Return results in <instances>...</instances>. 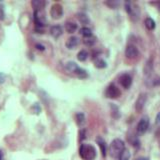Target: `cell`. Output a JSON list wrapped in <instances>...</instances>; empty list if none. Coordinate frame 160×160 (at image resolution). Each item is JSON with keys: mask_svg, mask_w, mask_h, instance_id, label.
<instances>
[{"mask_svg": "<svg viewBox=\"0 0 160 160\" xmlns=\"http://www.w3.org/2000/svg\"><path fill=\"white\" fill-rule=\"evenodd\" d=\"M125 149V144L123 140L116 138L111 142L110 146H109V154L113 158H119L120 154L123 152V150Z\"/></svg>", "mask_w": 160, "mask_h": 160, "instance_id": "1", "label": "cell"}, {"mask_svg": "<svg viewBox=\"0 0 160 160\" xmlns=\"http://www.w3.org/2000/svg\"><path fill=\"white\" fill-rule=\"evenodd\" d=\"M79 154L84 160H93L96 156V150L90 144H82L79 148Z\"/></svg>", "mask_w": 160, "mask_h": 160, "instance_id": "2", "label": "cell"}, {"mask_svg": "<svg viewBox=\"0 0 160 160\" xmlns=\"http://www.w3.org/2000/svg\"><path fill=\"white\" fill-rule=\"evenodd\" d=\"M50 15L54 20L60 19L63 16V7L58 3L53 4L50 8Z\"/></svg>", "mask_w": 160, "mask_h": 160, "instance_id": "3", "label": "cell"}, {"mask_svg": "<svg viewBox=\"0 0 160 160\" xmlns=\"http://www.w3.org/2000/svg\"><path fill=\"white\" fill-rule=\"evenodd\" d=\"M105 95H106V97H108L110 99H116L120 96V90L114 85V84H110V85L107 87V89H106Z\"/></svg>", "mask_w": 160, "mask_h": 160, "instance_id": "4", "label": "cell"}, {"mask_svg": "<svg viewBox=\"0 0 160 160\" xmlns=\"http://www.w3.org/2000/svg\"><path fill=\"white\" fill-rule=\"evenodd\" d=\"M34 20L38 27H42V26H45L47 24V20H46V17L42 10L34 11Z\"/></svg>", "mask_w": 160, "mask_h": 160, "instance_id": "5", "label": "cell"}, {"mask_svg": "<svg viewBox=\"0 0 160 160\" xmlns=\"http://www.w3.org/2000/svg\"><path fill=\"white\" fill-rule=\"evenodd\" d=\"M138 55H139V51L134 45H128L125 49V56L129 59H135Z\"/></svg>", "mask_w": 160, "mask_h": 160, "instance_id": "6", "label": "cell"}, {"mask_svg": "<svg viewBox=\"0 0 160 160\" xmlns=\"http://www.w3.org/2000/svg\"><path fill=\"white\" fill-rule=\"evenodd\" d=\"M146 100H147V95L145 93H141L138 96L136 102H135V109H136V111H138V112L142 111V109L145 106V103H146Z\"/></svg>", "mask_w": 160, "mask_h": 160, "instance_id": "7", "label": "cell"}, {"mask_svg": "<svg viewBox=\"0 0 160 160\" xmlns=\"http://www.w3.org/2000/svg\"><path fill=\"white\" fill-rule=\"evenodd\" d=\"M149 127V118L148 117H142L137 124V131L139 133H144Z\"/></svg>", "mask_w": 160, "mask_h": 160, "instance_id": "8", "label": "cell"}, {"mask_svg": "<svg viewBox=\"0 0 160 160\" xmlns=\"http://www.w3.org/2000/svg\"><path fill=\"white\" fill-rule=\"evenodd\" d=\"M119 81H120V84L124 87L125 89H128L132 84V78H131V76H130L129 74L121 75Z\"/></svg>", "mask_w": 160, "mask_h": 160, "instance_id": "9", "label": "cell"}, {"mask_svg": "<svg viewBox=\"0 0 160 160\" xmlns=\"http://www.w3.org/2000/svg\"><path fill=\"white\" fill-rule=\"evenodd\" d=\"M62 33H63V29L60 25H53L50 27V34H51L52 37L58 38L62 35Z\"/></svg>", "mask_w": 160, "mask_h": 160, "instance_id": "10", "label": "cell"}, {"mask_svg": "<svg viewBox=\"0 0 160 160\" xmlns=\"http://www.w3.org/2000/svg\"><path fill=\"white\" fill-rule=\"evenodd\" d=\"M79 44V39L75 36H71L70 38H68V40L66 41L65 45L68 49H74L75 47H77Z\"/></svg>", "mask_w": 160, "mask_h": 160, "instance_id": "11", "label": "cell"}, {"mask_svg": "<svg viewBox=\"0 0 160 160\" xmlns=\"http://www.w3.org/2000/svg\"><path fill=\"white\" fill-rule=\"evenodd\" d=\"M152 70H153V61H152V59H148L145 63L144 68H143V74L145 76H149L151 74Z\"/></svg>", "mask_w": 160, "mask_h": 160, "instance_id": "12", "label": "cell"}, {"mask_svg": "<svg viewBox=\"0 0 160 160\" xmlns=\"http://www.w3.org/2000/svg\"><path fill=\"white\" fill-rule=\"evenodd\" d=\"M66 69L68 70L69 72H72V73H74V74H78V72L80 71V69L81 68H79L78 67V65L76 64L75 62L73 61H69V62H67L66 63Z\"/></svg>", "mask_w": 160, "mask_h": 160, "instance_id": "13", "label": "cell"}, {"mask_svg": "<svg viewBox=\"0 0 160 160\" xmlns=\"http://www.w3.org/2000/svg\"><path fill=\"white\" fill-rule=\"evenodd\" d=\"M64 27H65V30H66V32L67 33H70V34H71V33H74L75 31L77 30L78 26H77L76 23L71 22V21H68V22L65 23Z\"/></svg>", "mask_w": 160, "mask_h": 160, "instance_id": "14", "label": "cell"}, {"mask_svg": "<svg viewBox=\"0 0 160 160\" xmlns=\"http://www.w3.org/2000/svg\"><path fill=\"white\" fill-rule=\"evenodd\" d=\"M31 5L34 8V11L37 10H42V8L45 5V2L44 1H41V0H32L31 2Z\"/></svg>", "mask_w": 160, "mask_h": 160, "instance_id": "15", "label": "cell"}, {"mask_svg": "<svg viewBox=\"0 0 160 160\" xmlns=\"http://www.w3.org/2000/svg\"><path fill=\"white\" fill-rule=\"evenodd\" d=\"M96 142H97V144L99 145V147H100L102 156L105 157L106 156V144H105V141H104L101 137H97V138H96Z\"/></svg>", "mask_w": 160, "mask_h": 160, "instance_id": "16", "label": "cell"}, {"mask_svg": "<svg viewBox=\"0 0 160 160\" xmlns=\"http://www.w3.org/2000/svg\"><path fill=\"white\" fill-rule=\"evenodd\" d=\"M145 26H146V28L149 29V30H153L155 28V26H156V24H155V21L153 19L148 17L145 19Z\"/></svg>", "mask_w": 160, "mask_h": 160, "instance_id": "17", "label": "cell"}, {"mask_svg": "<svg viewBox=\"0 0 160 160\" xmlns=\"http://www.w3.org/2000/svg\"><path fill=\"white\" fill-rule=\"evenodd\" d=\"M87 58H88V52H87L86 50H80L78 54H77V59L81 62L85 61Z\"/></svg>", "mask_w": 160, "mask_h": 160, "instance_id": "18", "label": "cell"}, {"mask_svg": "<svg viewBox=\"0 0 160 160\" xmlns=\"http://www.w3.org/2000/svg\"><path fill=\"white\" fill-rule=\"evenodd\" d=\"M77 18L82 24H88L89 23V18L85 13H78L77 14Z\"/></svg>", "mask_w": 160, "mask_h": 160, "instance_id": "19", "label": "cell"}, {"mask_svg": "<svg viewBox=\"0 0 160 160\" xmlns=\"http://www.w3.org/2000/svg\"><path fill=\"white\" fill-rule=\"evenodd\" d=\"M80 34L82 36H84V38H87V37L92 36V31H91V29L88 27H82L80 29Z\"/></svg>", "mask_w": 160, "mask_h": 160, "instance_id": "20", "label": "cell"}, {"mask_svg": "<svg viewBox=\"0 0 160 160\" xmlns=\"http://www.w3.org/2000/svg\"><path fill=\"white\" fill-rule=\"evenodd\" d=\"M75 118H76V123L79 126H82L85 123V116H84L83 113H77Z\"/></svg>", "mask_w": 160, "mask_h": 160, "instance_id": "21", "label": "cell"}, {"mask_svg": "<svg viewBox=\"0 0 160 160\" xmlns=\"http://www.w3.org/2000/svg\"><path fill=\"white\" fill-rule=\"evenodd\" d=\"M83 42H84V44H85V45L91 46V45H93L94 43L96 42V37H94V36L92 35V36H90V37L84 38Z\"/></svg>", "mask_w": 160, "mask_h": 160, "instance_id": "22", "label": "cell"}, {"mask_svg": "<svg viewBox=\"0 0 160 160\" xmlns=\"http://www.w3.org/2000/svg\"><path fill=\"white\" fill-rule=\"evenodd\" d=\"M94 64H95L96 68H99V69H102V68H105L106 67V62L104 61L103 59H96L95 62H94Z\"/></svg>", "mask_w": 160, "mask_h": 160, "instance_id": "23", "label": "cell"}, {"mask_svg": "<svg viewBox=\"0 0 160 160\" xmlns=\"http://www.w3.org/2000/svg\"><path fill=\"white\" fill-rule=\"evenodd\" d=\"M129 158H130V152H129V150L125 148L123 150L122 153L120 154L119 160H129Z\"/></svg>", "mask_w": 160, "mask_h": 160, "instance_id": "24", "label": "cell"}, {"mask_svg": "<svg viewBox=\"0 0 160 160\" xmlns=\"http://www.w3.org/2000/svg\"><path fill=\"white\" fill-rule=\"evenodd\" d=\"M5 18V13H4V9L3 7L0 5V20H4Z\"/></svg>", "mask_w": 160, "mask_h": 160, "instance_id": "25", "label": "cell"}, {"mask_svg": "<svg viewBox=\"0 0 160 160\" xmlns=\"http://www.w3.org/2000/svg\"><path fill=\"white\" fill-rule=\"evenodd\" d=\"M85 138V130H80V140H83Z\"/></svg>", "mask_w": 160, "mask_h": 160, "instance_id": "26", "label": "cell"}, {"mask_svg": "<svg viewBox=\"0 0 160 160\" xmlns=\"http://www.w3.org/2000/svg\"><path fill=\"white\" fill-rule=\"evenodd\" d=\"M4 81H5V76H4V74L0 73V84L3 83Z\"/></svg>", "mask_w": 160, "mask_h": 160, "instance_id": "27", "label": "cell"}, {"mask_svg": "<svg viewBox=\"0 0 160 160\" xmlns=\"http://www.w3.org/2000/svg\"><path fill=\"white\" fill-rule=\"evenodd\" d=\"M36 48H37L38 50H40V51H43V50H44V46L41 44H36Z\"/></svg>", "mask_w": 160, "mask_h": 160, "instance_id": "28", "label": "cell"}, {"mask_svg": "<svg viewBox=\"0 0 160 160\" xmlns=\"http://www.w3.org/2000/svg\"><path fill=\"white\" fill-rule=\"evenodd\" d=\"M155 122H156V124H159V123H160V112L158 113V114H157V116H156V121H155Z\"/></svg>", "mask_w": 160, "mask_h": 160, "instance_id": "29", "label": "cell"}, {"mask_svg": "<svg viewBox=\"0 0 160 160\" xmlns=\"http://www.w3.org/2000/svg\"><path fill=\"white\" fill-rule=\"evenodd\" d=\"M135 160H147V158H144V157H140V158H137Z\"/></svg>", "mask_w": 160, "mask_h": 160, "instance_id": "30", "label": "cell"}, {"mask_svg": "<svg viewBox=\"0 0 160 160\" xmlns=\"http://www.w3.org/2000/svg\"><path fill=\"white\" fill-rule=\"evenodd\" d=\"M1 158H2V153L0 152V160H1Z\"/></svg>", "mask_w": 160, "mask_h": 160, "instance_id": "31", "label": "cell"}]
</instances>
